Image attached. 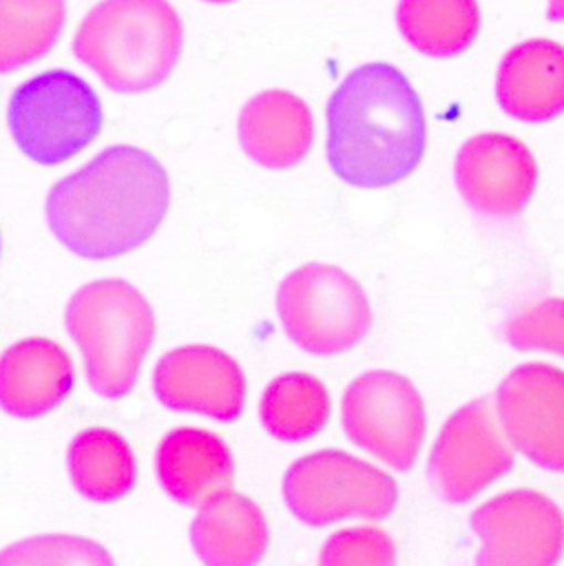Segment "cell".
Segmentation results:
<instances>
[{
	"mask_svg": "<svg viewBox=\"0 0 564 566\" xmlns=\"http://www.w3.org/2000/svg\"><path fill=\"white\" fill-rule=\"evenodd\" d=\"M170 186L164 166L137 146H108L46 195L51 232L91 261L122 256L146 243L166 217Z\"/></svg>",
	"mask_w": 564,
	"mask_h": 566,
	"instance_id": "1",
	"label": "cell"
},
{
	"mask_svg": "<svg viewBox=\"0 0 564 566\" xmlns=\"http://www.w3.org/2000/svg\"><path fill=\"white\" fill-rule=\"evenodd\" d=\"M325 119L327 161L347 186H394L425 155L422 99L394 64L367 62L347 73L327 102Z\"/></svg>",
	"mask_w": 564,
	"mask_h": 566,
	"instance_id": "2",
	"label": "cell"
},
{
	"mask_svg": "<svg viewBox=\"0 0 564 566\" xmlns=\"http://www.w3.org/2000/svg\"><path fill=\"white\" fill-rule=\"evenodd\" d=\"M184 24L168 0H102L80 22L73 53L117 93H144L175 69Z\"/></svg>",
	"mask_w": 564,
	"mask_h": 566,
	"instance_id": "3",
	"label": "cell"
},
{
	"mask_svg": "<svg viewBox=\"0 0 564 566\" xmlns=\"http://www.w3.org/2000/svg\"><path fill=\"white\" fill-rule=\"evenodd\" d=\"M64 321L82 352L91 389L111 400L124 398L135 387L155 336L146 296L128 281L100 279L71 296Z\"/></svg>",
	"mask_w": 564,
	"mask_h": 566,
	"instance_id": "4",
	"label": "cell"
},
{
	"mask_svg": "<svg viewBox=\"0 0 564 566\" xmlns=\"http://www.w3.org/2000/svg\"><path fill=\"white\" fill-rule=\"evenodd\" d=\"M7 122L13 142L31 161L58 166L100 135L104 113L86 80L66 69H51L13 91Z\"/></svg>",
	"mask_w": 564,
	"mask_h": 566,
	"instance_id": "5",
	"label": "cell"
},
{
	"mask_svg": "<svg viewBox=\"0 0 564 566\" xmlns=\"http://www.w3.org/2000/svg\"><path fill=\"white\" fill-rule=\"evenodd\" d=\"M276 312L290 340L314 356L352 349L372 325L361 283L327 263H307L288 274L276 292Z\"/></svg>",
	"mask_w": 564,
	"mask_h": 566,
	"instance_id": "6",
	"label": "cell"
},
{
	"mask_svg": "<svg viewBox=\"0 0 564 566\" xmlns=\"http://www.w3.org/2000/svg\"><path fill=\"white\" fill-rule=\"evenodd\" d=\"M283 497L299 522L321 528L347 517H387L398 502V486L378 467L341 449H323L285 471Z\"/></svg>",
	"mask_w": 564,
	"mask_h": 566,
	"instance_id": "7",
	"label": "cell"
},
{
	"mask_svg": "<svg viewBox=\"0 0 564 566\" xmlns=\"http://www.w3.org/2000/svg\"><path fill=\"white\" fill-rule=\"evenodd\" d=\"M341 422L356 447L396 471H409L425 440L427 413L411 380L396 371L372 369L347 385Z\"/></svg>",
	"mask_w": 564,
	"mask_h": 566,
	"instance_id": "8",
	"label": "cell"
},
{
	"mask_svg": "<svg viewBox=\"0 0 564 566\" xmlns=\"http://www.w3.org/2000/svg\"><path fill=\"white\" fill-rule=\"evenodd\" d=\"M513 449L487 398H478L449 416L427 464L436 495L464 504L513 469Z\"/></svg>",
	"mask_w": 564,
	"mask_h": 566,
	"instance_id": "9",
	"label": "cell"
},
{
	"mask_svg": "<svg viewBox=\"0 0 564 566\" xmlns=\"http://www.w3.org/2000/svg\"><path fill=\"white\" fill-rule=\"evenodd\" d=\"M482 546L476 566H557L564 555V513L544 493L513 489L471 513Z\"/></svg>",
	"mask_w": 564,
	"mask_h": 566,
	"instance_id": "10",
	"label": "cell"
},
{
	"mask_svg": "<svg viewBox=\"0 0 564 566\" xmlns=\"http://www.w3.org/2000/svg\"><path fill=\"white\" fill-rule=\"evenodd\" d=\"M495 416L506 440L533 464L564 473V371L526 363L500 382Z\"/></svg>",
	"mask_w": 564,
	"mask_h": 566,
	"instance_id": "11",
	"label": "cell"
},
{
	"mask_svg": "<svg viewBox=\"0 0 564 566\" xmlns=\"http://www.w3.org/2000/svg\"><path fill=\"white\" fill-rule=\"evenodd\" d=\"M453 177L471 210L489 219H511L529 206L535 192L537 164L518 137L482 133L458 150Z\"/></svg>",
	"mask_w": 564,
	"mask_h": 566,
	"instance_id": "12",
	"label": "cell"
},
{
	"mask_svg": "<svg viewBox=\"0 0 564 566\" xmlns=\"http://www.w3.org/2000/svg\"><path fill=\"white\" fill-rule=\"evenodd\" d=\"M159 402L217 422H234L246 407V376L239 363L210 345H184L159 358L153 374Z\"/></svg>",
	"mask_w": 564,
	"mask_h": 566,
	"instance_id": "13",
	"label": "cell"
},
{
	"mask_svg": "<svg viewBox=\"0 0 564 566\" xmlns=\"http://www.w3.org/2000/svg\"><path fill=\"white\" fill-rule=\"evenodd\" d=\"M161 489L184 506H201L230 491L234 458L212 431L179 427L164 436L155 455Z\"/></svg>",
	"mask_w": 564,
	"mask_h": 566,
	"instance_id": "14",
	"label": "cell"
},
{
	"mask_svg": "<svg viewBox=\"0 0 564 566\" xmlns=\"http://www.w3.org/2000/svg\"><path fill=\"white\" fill-rule=\"evenodd\" d=\"M73 385V360L55 340L24 338L0 356V407L15 418H40L53 411Z\"/></svg>",
	"mask_w": 564,
	"mask_h": 566,
	"instance_id": "15",
	"label": "cell"
},
{
	"mask_svg": "<svg viewBox=\"0 0 564 566\" xmlns=\"http://www.w3.org/2000/svg\"><path fill=\"white\" fill-rule=\"evenodd\" d=\"M495 97L520 122L544 124L564 113V46L535 38L506 51L498 66Z\"/></svg>",
	"mask_w": 564,
	"mask_h": 566,
	"instance_id": "16",
	"label": "cell"
},
{
	"mask_svg": "<svg viewBox=\"0 0 564 566\" xmlns=\"http://www.w3.org/2000/svg\"><path fill=\"white\" fill-rule=\"evenodd\" d=\"M239 144L263 168L296 166L314 142L310 106L294 93L272 88L254 95L241 111Z\"/></svg>",
	"mask_w": 564,
	"mask_h": 566,
	"instance_id": "17",
	"label": "cell"
},
{
	"mask_svg": "<svg viewBox=\"0 0 564 566\" xmlns=\"http://www.w3.org/2000/svg\"><path fill=\"white\" fill-rule=\"evenodd\" d=\"M190 542L206 566H257L268 551L270 531L250 497L226 491L199 506Z\"/></svg>",
	"mask_w": 564,
	"mask_h": 566,
	"instance_id": "18",
	"label": "cell"
},
{
	"mask_svg": "<svg viewBox=\"0 0 564 566\" xmlns=\"http://www.w3.org/2000/svg\"><path fill=\"white\" fill-rule=\"evenodd\" d=\"M69 475L77 493L93 502L126 497L137 480L130 444L113 429L91 427L80 431L66 451Z\"/></svg>",
	"mask_w": 564,
	"mask_h": 566,
	"instance_id": "19",
	"label": "cell"
},
{
	"mask_svg": "<svg viewBox=\"0 0 564 566\" xmlns=\"http://www.w3.org/2000/svg\"><path fill=\"white\" fill-rule=\"evenodd\" d=\"M396 24L422 55L453 57L476 42L480 7L476 0H398Z\"/></svg>",
	"mask_w": 564,
	"mask_h": 566,
	"instance_id": "20",
	"label": "cell"
},
{
	"mask_svg": "<svg viewBox=\"0 0 564 566\" xmlns=\"http://www.w3.org/2000/svg\"><path fill=\"white\" fill-rule=\"evenodd\" d=\"M263 429L281 442H303L321 433L330 418L325 385L303 371L276 376L259 402Z\"/></svg>",
	"mask_w": 564,
	"mask_h": 566,
	"instance_id": "21",
	"label": "cell"
},
{
	"mask_svg": "<svg viewBox=\"0 0 564 566\" xmlns=\"http://www.w3.org/2000/svg\"><path fill=\"white\" fill-rule=\"evenodd\" d=\"M64 0H0V73L44 57L62 31Z\"/></svg>",
	"mask_w": 564,
	"mask_h": 566,
	"instance_id": "22",
	"label": "cell"
},
{
	"mask_svg": "<svg viewBox=\"0 0 564 566\" xmlns=\"http://www.w3.org/2000/svg\"><path fill=\"white\" fill-rule=\"evenodd\" d=\"M0 566H115V562L95 539L49 533L33 535L2 548Z\"/></svg>",
	"mask_w": 564,
	"mask_h": 566,
	"instance_id": "23",
	"label": "cell"
},
{
	"mask_svg": "<svg viewBox=\"0 0 564 566\" xmlns=\"http://www.w3.org/2000/svg\"><path fill=\"white\" fill-rule=\"evenodd\" d=\"M504 338L520 352L542 349L564 356V298H540L504 323Z\"/></svg>",
	"mask_w": 564,
	"mask_h": 566,
	"instance_id": "24",
	"label": "cell"
},
{
	"mask_svg": "<svg viewBox=\"0 0 564 566\" xmlns=\"http://www.w3.org/2000/svg\"><path fill=\"white\" fill-rule=\"evenodd\" d=\"M318 566H396V548L376 526H349L325 539Z\"/></svg>",
	"mask_w": 564,
	"mask_h": 566,
	"instance_id": "25",
	"label": "cell"
},
{
	"mask_svg": "<svg viewBox=\"0 0 564 566\" xmlns=\"http://www.w3.org/2000/svg\"><path fill=\"white\" fill-rule=\"evenodd\" d=\"M546 20H551V22H562L564 20V0H549Z\"/></svg>",
	"mask_w": 564,
	"mask_h": 566,
	"instance_id": "26",
	"label": "cell"
},
{
	"mask_svg": "<svg viewBox=\"0 0 564 566\" xmlns=\"http://www.w3.org/2000/svg\"><path fill=\"white\" fill-rule=\"evenodd\" d=\"M206 2H215V4H223V2H232V0H206Z\"/></svg>",
	"mask_w": 564,
	"mask_h": 566,
	"instance_id": "27",
	"label": "cell"
},
{
	"mask_svg": "<svg viewBox=\"0 0 564 566\" xmlns=\"http://www.w3.org/2000/svg\"><path fill=\"white\" fill-rule=\"evenodd\" d=\"M0 250H2V239H0Z\"/></svg>",
	"mask_w": 564,
	"mask_h": 566,
	"instance_id": "28",
	"label": "cell"
}]
</instances>
